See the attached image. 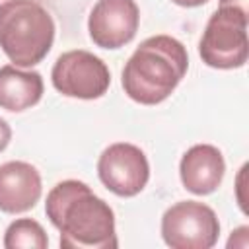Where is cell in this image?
<instances>
[{
	"instance_id": "cell-2",
	"label": "cell",
	"mask_w": 249,
	"mask_h": 249,
	"mask_svg": "<svg viewBox=\"0 0 249 249\" xmlns=\"http://www.w3.org/2000/svg\"><path fill=\"white\" fill-rule=\"evenodd\" d=\"M189 68L185 45L171 35H154L144 39L123 68V89L140 105H158L165 101Z\"/></svg>"
},
{
	"instance_id": "cell-4",
	"label": "cell",
	"mask_w": 249,
	"mask_h": 249,
	"mask_svg": "<svg viewBox=\"0 0 249 249\" xmlns=\"http://www.w3.org/2000/svg\"><path fill=\"white\" fill-rule=\"evenodd\" d=\"M247 8L235 4H220L210 16L198 43V54L210 68L231 70L247 62Z\"/></svg>"
},
{
	"instance_id": "cell-11",
	"label": "cell",
	"mask_w": 249,
	"mask_h": 249,
	"mask_svg": "<svg viewBox=\"0 0 249 249\" xmlns=\"http://www.w3.org/2000/svg\"><path fill=\"white\" fill-rule=\"evenodd\" d=\"M43 78L35 70H19V66H0V107L19 113L37 105L43 97Z\"/></svg>"
},
{
	"instance_id": "cell-5",
	"label": "cell",
	"mask_w": 249,
	"mask_h": 249,
	"mask_svg": "<svg viewBox=\"0 0 249 249\" xmlns=\"http://www.w3.org/2000/svg\"><path fill=\"white\" fill-rule=\"evenodd\" d=\"M218 235V216L204 202L181 200L161 216V237L171 249H210Z\"/></svg>"
},
{
	"instance_id": "cell-9",
	"label": "cell",
	"mask_w": 249,
	"mask_h": 249,
	"mask_svg": "<svg viewBox=\"0 0 249 249\" xmlns=\"http://www.w3.org/2000/svg\"><path fill=\"white\" fill-rule=\"evenodd\" d=\"M43 185L35 165L27 161H6L0 165V210L21 214L37 204Z\"/></svg>"
},
{
	"instance_id": "cell-10",
	"label": "cell",
	"mask_w": 249,
	"mask_h": 249,
	"mask_svg": "<svg viewBox=\"0 0 249 249\" xmlns=\"http://www.w3.org/2000/svg\"><path fill=\"white\" fill-rule=\"evenodd\" d=\"M226 171V161L222 152L212 144H195L191 146L179 163V175L183 187L193 195H210L214 193Z\"/></svg>"
},
{
	"instance_id": "cell-15",
	"label": "cell",
	"mask_w": 249,
	"mask_h": 249,
	"mask_svg": "<svg viewBox=\"0 0 249 249\" xmlns=\"http://www.w3.org/2000/svg\"><path fill=\"white\" fill-rule=\"evenodd\" d=\"M220 4H235V6L247 8V0H220Z\"/></svg>"
},
{
	"instance_id": "cell-3",
	"label": "cell",
	"mask_w": 249,
	"mask_h": 249,
	"mask_svg": "<svg viewBox=\"0 0 249 249\" xmlns=\"http://www.w3.org/2000/svg\"><path fill=\"white\" fill-rule=\"evenodd\" d=\"M54 41V21L35 0H6L0 4V49L14 66L39 64Z\"/></svg>"
},
{
	"instance_id": "cell-8",
	"label": "cell",
	"mask_w": 249,
	"mask_h": 249,
	"mask_svg": "<svg viewBox=\"0 0 249 249\" xmlns=\"http://www.w3.org/2000/svg\"><path fill=\"white\" fill-rule=\"evenodd\" d=\"M140 25L134 0H97L88 18L91 41L101 49H121L130 43Z\"/></svg>"
},
{
	"instance_id": "cell-1",
	"label": "cell",
	"mask_w": 249,
	"mask_h": 249,
	"mask_svg": "<svg viewBox=\"0 0 249 249\" xmlns=\"http://www.w3.org/2000/svg\"><path fill=\"white\" fill-rule=\"evenodd\" d=\"M45 212L60 231L62 249H115L119 245L113 208L84 181L56 183L47 195Z\"/></svg>"
},
{
	"instance_id": "cell-13",
	"label": "cell",
	"mask_w": 249,
	"mask_h": 249,
	"mask_svg": "<svg viewBox=\"0 0 249 249\" xmlns=\"http://www.w3.org/2000/svg\"><path fill=\"white\" fill-rule=\"evenodd\" d=\"M10 138H12V128H10V124L0 117V152L6 150V146L10 144Z\"/></svg>"
},
{
	"instance_id": "cell-14",
	"label": "cell",
	"mask_w": 249,
	"mask_h": 249,
	"mask_svg": "<svg viewBox=\"0 0 249 249\" xmlns=\"http://www.w3.org/2000/svg\"><path fill=\"white\" fill-rule=\"evenodd\" d=\"M171 2L177 6H183V8H196V6L206 4L208 0H171Z\"/></svg>"
},
{
	"instance_id": "cell-6",
	"label": "cell",
	"mask_w": 249,
	"mask_h": 249,
	"mask_svg": "<svg viewBox=\"0 0 249 249\" xmlns=\"http://www.w3.org/2000/svg\"><path fill=\"white\" fill-rule=\"evenodd\" d=\"M51 80L53 86L66 97L97 99L109 89L111 72L93 53L74 49L56 58L51 70Z\"/></svg>"
},
{
	"instance_id": "cell-12",
	"label": "cell",
	"mask_w": 249,
	"mask_h": 249,
	"mask_svg": "<svg viewBox=\"0 0 249 249\" xmlns=\"http://www.w3.org/2000/svg\"><path fill=\"white\" fill-rule=\"evenodd\" d=\"M49 245V237L43 226L31 218H19L12 222L4 235L6 249H19V247H35L45 249Z\"/></svg>"
},
{
	"instance_id": "cell-7",
	"label": "cell",
	"mask_w": 249,
	"mask_h": 249,
	"mask_svg": "<svg viewBox=\"0 0 249 249\" xmlns=\"http://www.w3.org/2000/svg\"><path fill=\"white\" fill-rule=\"evenodd\" d=\"M97 175L101 183L117 196H136L150 179V163L146 154L128 142L107 146L97 160Z\"/></svg>"
}]
</instances>
